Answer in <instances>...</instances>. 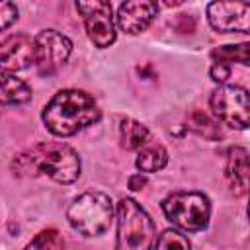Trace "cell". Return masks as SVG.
<instances>
[{
    "mask_svg": "<svg viewBox=\"0 0 250 250\" xmlns=\"http://www.w3.org/2000/svg\"><path fill=\"white\" fill-rule=\"evenodd\" d=\"M154 223L146 211L133 199L117 203V244L115 250H152Z\"/></svg>",
    "mask_w": 250,
    "mask_h": 250,
    "instance_id": "3957f363",
    "label": "cell"
},
{
    "mask_svg": "<svg viewBox=\"0 0 250 250\" xmlns=\"http://www.w3.org/2000/svg\"><path fill=\"white\" fill-rule=\"evenodd\" d=\"M156 12H158V4L150 0L123 2L117 10V25L121 27V31L129 35L141 33L150 25Z\"/></svg>",
    "mask_w": 250,
    "mask_h": 250,
    "instance_id": "8fae6325",
    "label": "cell"
},
{
    "mask_svg": "<svg viewBox=\"0 0 250 250\" xmlns=\"http://www.w3.org/2000/svg\"><path fill=\"white\" fill-rule=\"evenodd\" d=\"M18 18V8L12 2H2L0 4V25L2 29H8L10 23Z\"/></svg>",
    "mask_w": 250,
    "mask_h": 250,
    "instance_id": "ffe728a7",
    "label": "cell"
},
{
    "mask_svg": "<svg viewBox=\"0 0 250 250\" xmlns=\"http://www.w3.org/2000/svg\"><path fill=\"white\" fill-rule=\"evenodd\" d=\"M209 105L219 121L232 129L250 127V92L240 86H219L209 98Z\"/></svg>",
    "mask_w": 250,
    "mask_h": 250,
    "instance_id": "8992f818",
    "label": "cell"
},
{
    "mask_svg": "<svg viewBox=\"0 0 250 250\" xmlns=\"http://www.w3.org/2000/svg\"><path fill=\"white\" fill-rule=\"evenodd\" d=\"M145 184H146V178H145L143 174H135V176H131V178H129V189H133V191L143 189V188H145Z\"/></svg>",
    "mask_w": 250,
    "mask_h": 250,
    "instance_id": "7402d4cb",
    "label": "cell"
},
{
    "mask_svg": "<svg viewBox=\"0 0 250 250\" xmlns=\"http://www.w3.org/2000/svg\"><path fill=\"white\" fill-rule=\"evenodd\" d=\"M162 211L180 229L195 232L207 227L211 205L199 191H174L162 201Z\"/></svg>",
    "mask_w": 250,
    "mask_h": 250,
    "instance_id": "5b68a950",
    "label": "cell"
},
{
    "mask_svg": "<svg viewBox=\"0 0 250 250\" xmlns=\"http://www.w3.org/2000/svg\"><path fill=\"white\" fill-rule=\"evenodd\" d=\"M111 199L102 191H86L78 195L66 211V219L74 230L84 236H100L111 225Z\"/></svg>",
    "mask_w": 250,
    "mask_h": 250,
    "instance_id": "277c9868",
    "label": "cell"
},
{
    "mask_svg": "<svg viewBox=\"0 0 250 250\" xmlns=\"http://www.w3.org/2000/svg\"><path fill=\"white\" fill-rule=\"evenodd\" d=\"M25 250H64V240L55 229H47V230H41L27 244Z\"/></svg>",
    "mask_w": 250,
    "mask_h": 250,
    "instance_id": "ac0fdd59",
    "label": "cell"
},
{
    "mask_svg": "<svg viewBox=\"0 0 250 250\" xmlns=\"http://www.w3.org/2000/svg\"><path fill=\"white\" fill-rule=\"evenodd\" d=\"M207 20L219 33H250V2H211Z\"/></svg>",
    "mask_w": 250,
    "mask_h": 250,
    "instance_id": "9c48e42d",
    "label": "cell"
},
{
    "mask_svg": "<svg viewBox=\"0 0 250 250\" xmlns=\"http://www.w3.org/2000/svg\"><path fill=\"white\" fill-rule=\"evenodd\" d=\"M72 51V43L68 37L55 29H43L35 37V64L39 74L49 76L57 72Z\"/></svg>",
    "mask_w": 250,
    "mask_h": 250,
    "instance_id": "52a82bcc",
    "label": "cell"
},
{
    "mask_svg": "<svg viewBox=\"0 0 250 250\" xmlns=\"http://www.w3.org/2000/svg\"><path fill=\"white\" fill-rule=\"evenodd\" d=\"M0 61L2 72H16L27 68L31 62H35V41H31V37L23 33L6 37L0 47Z\"/></svg>",
    "mask_w": 250,
    "mask_h": 250,
    "instance_id": "30bf717a",
    "label": "cell"
},
{
    "mask_svg": "<svg viewBox=\"0 0 250 250\" xmlns=\"http://www.w3.org/2000/svg\"><path fill=\"white\" fill-rule=\"evenodd\" d=\"M248 219H250V203H248Z\"/></svg>",
    "mask_w": 250,
    "mask_h": 250,
    "instance_id": "603a6c76",
    "label": "cell"
},
{
    "mask_svg": "<svg viewBox=\"0 0 250 250\" xmlns=\"http://www.w3.org/2000/svg\"><path fill=\"white\" fill-rule=\"evenodd\" d=\"M166 162H168V152H166V148H164L162 145H158V143L145 145V146L139 150L137 160H135V164H137V168H139L141 172H156V170L164 168Z\"/></svg>",
    "mask_w": 250,
    "mask_h": 250,
    "instance_id": "4fadbf2b",
    "label": "cell"
},
{
    "mask_svg": "<svg viewBox=\"0 0 250 250\" xmlns=\"http://www.w3.org/2000/svg\"><path fill=\"white\" fill-rule=\"evenodd\" d=\"M209 76L215 80V82H225L229 76H230V68L229 64H223V62H215L209 70Z\"/></svg>",
    "mask_w": 250,
    "mask_h": 250,
    "instance_id": "44dd1931",
    "label": "cell"
},
{
    "mask_svg": "<svg viewBox=\"0 0 250 250\" xmlns=\"http://www.w3.org/2000/svg\"><path fill=\"white\" fill-rule=\"evenodd\" d=\"M31 100V90L29 86L12 76L10 72H2V104L10 105V104H25Z\"/></svg>",
    "mask_w": 250,
    "mask_h": 250,
    "instance_id": "5bb4252c",
    "label": "cell"
},
{
    "mask_svg": "<svg viewBox=\"0 0 250 250\" xmlns=\"http://www.w3.org/2000/svg\"><path fill=\"white\" fill-rule=\"evenodd\" d=\"M76 10L84 18V25L92 43L100 49L109 47L115 41V27L111 20V4L104 0L78 2Z\"/></svg>",
    "mask_w": 250,
    "mask_h": 250,
    "instance_id": "ba28073f",
    "label": "cell"
},
{
    "mask_svg": "<svg viewBox=\"0 0 250 250\" xmlns=\"http://www.w3.org/2000/svg\"><path fill=\"white\" fill-rule=\"evenodd\" d=\"M211 57L217 62H240L250 66V43H238V45H223L215 47L211 51Z\"/></svg>",
    "mask_w": 250,
    "mask_h": 250,
    "instance_id": "e0dca14e",
    "label": "cell"
},
{
    "mask_svg": "<svg viewBox=\"0 0 250 250\" xmlns=\"http://www.w3.org/2000/svg\"><path fill=\"white\" fill-rule=\"evenodd\" d=\"M225 178L230 193L240 197L250 191V154L244 148L234 146L229 150Z\"/></svg>",
    "mask_w": 250,
    "mask_h": 250,
    "instance_id": "7c38bea8",
    "label": "cell"
},
{
    "mask_svg": "<svg viewBox=\"0 0 250 250\" xmlns=\"http://www.w3.org/2000/svg\"><path fill=\"white\" fill-rule=\"evenodd\" d=\"M18 176L47 174L59 184H70L80 176V156L64 143H39L12 160Z\"/></svg>",
    "mask_w": 250,
    "mask_h": 250,
    "instance_id": "6da1fadb",
    "label": "cell"
},
{
    "mask_svg": "<svg viewBox=\"0 0 250 250\" xmlns=\"http://www.w3.org/2000/svg\"><path fill=\"white\" fill-rule=\"evenodd\" d=\"M191 244L188 240V236H184L182 232L168 229L162 234H158L156 242H154V250H189Z\"/></svg>",
    "mask_w": 250,
    "mask_h": 250,
    "instance_id": "d6986e66",
    "label": "cell"
},
{
    "mask_svg": "<svg viewBox=\"0 0 250 250\" xmlns=\"http://www.w3.org/2000/svg\"><path fill=\"white\" fill-rule=\"evenodd\" d=\"M45 127L57 137H70L100 119L94 98L82 90H62L51 98L43 113Z\"/></svg>",
    "mask_w": 250,
    "mask_h": 250,
    "instance_id": "7a4b0ae2",
    "label": "cell"
},
{
    "mask_svg": "<svg viewBox=\"0 0 250 250\" xmlns=\"http://www.w3.org/2000/svg\"><path fill=\"white\" fill-rule=\"evenodd\" d=\"M188 127L207 141H219L223 137L221 127L203 111H191L188 115Z\"/></svg>",
    "mask_w": 250,
    "mask_h": 250,
    "instance_id": "2e32d148",
    "label": "cell"
},
{
    "mask_svg": "<svg viewBox=\"0 0 250 250\" xmlns=\"http://www.w3.org/2000/svg\"><path fill=\"white\" fill-rule=\"evenodd\" d=\"M119 133H121V146L127 150L141 148L148 139L146 127L135 119H123L119 125Z\"/></svg>",
    "mask_w": 250,
    "mask_h": 250,
    "instance_id": "9a60e30c",
    "label": "cell"
}]
</instances>
